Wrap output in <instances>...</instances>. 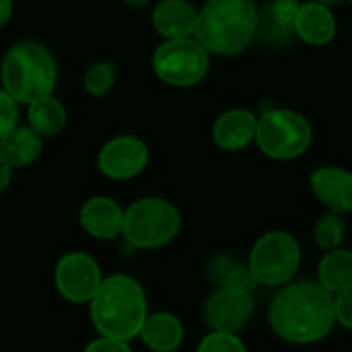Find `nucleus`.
I'll use <instances>...</instances> for the list:
<instances>
[{"mask_svg": "<svg viewBox=\"0 0 352 352\" xmlns=\"http://www.w3.org/2000/svg\"><path fill=\"white\" fill-rule=\"evenodd\" d=\"M299 2L297 0H274L258 10V31L256 35L262 37L266 43H287L293 39L295 21H297Z\"/></svg>", "mask_w": 352, "mask_h": 352, "instance_id": "nucleus-17", "label": "nucleus"}, {"mask_svg": "<svg viewBox=\"0 0 352 352\" xmlns=\"http://www.w3.org/2000/svg\"><path fill=\"white\" fill-rule=\"evenodd\" d=\"M66 107L54 95H47L27 105V126H31L43 140L58 136L66 128Z\"/></svg>", "mask_w": 352, "mask_h": 352, "instance_id": "nucleus-20", "label": "nucleus"}, {"mask_svg": "<svg viewBox=\"0 0 352 352\" xmlns=\"http://www.w3.org/2000/svg\"><path fill=\"white\" fill-rule=\"evenodd\" d=\"M219 287L233 289V291H243V293H254L256 287H258V280H256V276H254V272H252V268L248 264L235 262L227 270V274L223 276Z\"/></svg>", "mask_w": 352, "mask_h": 352, "instance_id": "nucleus-25", "label": "nucleus"}, {"mask_svg": "<svg viewBox=\"0 0 352 352\" xmlns=\"http://www.w3.org/2000/svg\"><path fill=\"white\" fill-rule=\"evenodd\" d=\"M78 221L87 235L101 241H111L122 235L124 208L109 196H91L82 202Z\"/></svg>", "mask_w": 352, "mask_h": 352, "instance_id": "nucleus-12", "label": "nucleus"}, {"mask_svg": "<svg viewBox=\"0 0 352 352\" xmlns=\"http://www.w3.org/2000/svg\"><path fill=\"white\" fill-rule=\"evenodd\" d=\"M151 161V151L146 142L132 134H122L107 140L99 155L97 167L99 171L116 182H128L138 177Z\"/></svg>", "mask_w": 352, "mask_h": 352, "instance_id": "nucleus-10", "label": "nucleus"}, {"mask_svg": "<svg viewBox=\"0 0 352 352\" xmlns=\"http://www.w3.org/2000/svg\"><path fill=\"white\" fill-rule=\"evenodd\" d=\"M196 352H248V346H245V342L237 334L210 330L200 340Z\"/></svg>", "mask_w": 352, "mask_h": 352, "instance_id": "nucleus-24", "label": "nucleus"}, {"mask_svg": "<svg viewBox=\"0 0 352 352\" xmlns=\"http://www.w3.org/2000/svg\"><path fill=\"white\" fill-rule=\"evenodd\" d=\"M258 8L254 0H208L198 10L194 37L208 54L235 56L256 37Z\"/></svg>", "mask_w": 352, "mask_h": 352, "instance_id": "nucleus-3", "label": "nucleus"}, {"mask_svg": "<svg viewBox=\"0 0 352 352\" xmlns=\"http://www.w3.org/2000/svg\"><path fill=\"white\" fill-rule=\"evenodd\" d=\"M295 33L309 45H328L336 37V16L332 8L314 0L299 4Z\"/></svg>", "mask_w": 352, "mask_h": 352, "instance_id": "nucleus-18", "label": "nucleus"}, {"mask_svg": "<svg viewBox=\"0 0 352 352\" xmlns=\"http://www.w3.org/2000/svg\"><path fill=\"white\" fill-rule=\"evenodd\" d=\"M349 2H351V4H352V0H349Z\"/></svg>", "mask_w": 352, "mask_h": 352, "instance_id": "nucleus-33", "label": "nucleus"}, {"mask_svg": "<svg viewBox=\"0 0 352 352\" xmlns=\"http://www.w3.org/2000/svg\"><path fill=\"white\" fill-rule=\"evenodd\" d=\"M314 2H318V4H322V6H328V8H334V6L342 4L344 0H314Z\"/></svg>", "mask_w": 352, "mask_h": 352, "instance_id": "nucleus-32", "label": "nucleus"}, {"mask_svg": "<svg viewBox=\"0 0 352 352\" xmlns=\"http://www.w3.org/2000/svg\"><path fill=\"white\" fill-rule=\"evenodd\" d=\"M334 311H336V324L352 332V287L334 295Z\"/></svg>", "mask_w": 352, "mask_h": 352, "instance_id": "nucleus-27", "label": "nucleus"}, {"mask_svg": "<svg viewBox=\"0 0 352 352\" xmlns=\"http://www.w3.org/2000/svg\"><path fill=\"white\" fill-rule=\"evenodd\" d=\"M43 151V138L31 126H14L0 140V155L10 169H23L33 165Z\"/></svg>", "mask_w": 352, "mask_h": 352, "instance_id": "nucleus-19", "label": "nucleus"}, {"mask_svg": "<svg viewBox=\"0 0 352 352\" xmlns=\"http://www.w3.org/2000/svg\"><path fill=\"white\" fill-rule=\"evenodd\" d=\"M93 328L99 336L126 340L138 338L148 316L146 293L140 283L128 274H111L101 280L97 293L89 301Z\"/></svg>", "mask_w": 352, "mask_h": 352, "instance_id": "nucleus-2", "label": "nucleus"}, {"mask_svg": "<svg viewBox=\"0 0 352 352\" xmlns=\"http://www.w3.org/2000/svg\"><path fill=\"white\" fill-rule=\"evenodd\" d=\"M148 2L151 0H124V4H128L132 8H144V6H148Z\"/></svg>", "mask_w": 352, "mask_h": 352, "instance_id": "nucleus-31", "label": "nucleus"}, {"mask_svg": "<svg viewBox=\"0 0 352 352\" xmlns=\"http://www.w3.org/2000/svg\"><path fill=\"white\" fill-rule=\"evenodd\" d=\"M258 118L250 109H227L223 111L212 126V138L219 148L237 153L248 148L256 140Z\"/></svg>", "mask_w": 352, "mask_h": 352, "instance_id": "nucleus-14", "label": "nucleus"}, {"mask_svg": "<svg viewBox=\"0 0 352 352\" xmlns=\"http://www.w3.org/2000/svg\"><path fill=\"white\" fill-rule=\"evenodd\" d=\"M10 177H12V169H10V165L4 161V157L0 155V194L8 188Z\"/></svg>", "mask_w": 352, "mask_h": 352, "instance_id": "nucleus-29", "label": "nucleus"}, {"mask_svg": "<svg viewBox=\"0 0 352 352\" xmlns=\"http://www.w3.org/2000/svg\"><path fill=\"white\" fill-rule=\"evenodd\" d=\"M314 196L336 214L352 212V171L342 167H320L309 179Z\"/></svg>", "mask_w": 352, "mask_h": 352, "instance_id": "nucleus-13", "label": "nucleus"}, {"mask_svg": "<svg viewBox=\"0 0 352 352\" xmlns=\"http://www.w3.org/2000/svg\"><path fill=\"white\" fill-rule=\"evenodd\" d=\"M138 338L148 351L175 352L186 338V328L175 314L157 311L146 316L138 332Z\"/></svg>", "mask_w": 352, "mask_h": 352, "instance_id": "nucleus-16", "label": "nucleus"}, {"mask_svg": "<svg viewBox=\"0 0 352 352\" xmlns=\"http://www.w3.org/2000/svg\"><path fill=\"white\" fill-rule=\"evenodd\" d=\"M116 76H118L116 64L111 60H99V62L91 64L85 70V74H82V87H85V91L89 95L103 97V95H107L113 89Z\"/></svg>", "mask_w": 352, "mask_h": 352, "instance_id": "nucleus-23", "label": "nucleus"}, {"mask_svg": "<svg viewBox=\"0 0 352 352\" xmlns=\"http://www.w3.org/2000/svg\"><path fill=\"white\" fill-rule=\"evenodd\" d=\"M182 231L177 206L165 198L148 196L124 210V239L136 250H157L171 243Z\"/></svg>", "mask_w": 352, "mask_h": 352, "instance_id": "nucleus-5", "label": "nucleus"}, {"mask_svg": "<svg viewBox=\"0 0 352 352\" xmlns=\"http://www.w3.org/2000/svg\"><path fill=\"white\" fill-rule=\"evenodd\" d=\"M344 237H346V223H344L342 214L328 212L318 219V223L314 227V241L320 250L330 252V250L342 248Z\"/></svg>", "mask_w": 352, "mask_h": 352, "instance_id": "nucleus-22", "label": "nucleus"}, {"mask_svg": "<svg viewBox=\"0 0 352 352\" xmlns=\"http://www.w3.org/2000/svg\"><path fill=\"white\" fill-rule=\"evenodd\" d=\"M14 10V2L12 0H0V29L10 21Z\"/></svg>", "mask_w": 352, "mask_h": 352, "instance_id": "nucleus-30", "label": "nucleus"}, {"mask_svg": "<svg viewBox=\"0 0 352 352\" xmlns=\"http://www.w3.org/2000/svg\"><path fill=\"white\" fill-rule=\"evenodd\" d=\"M208 66L210 54L196 37L165 39L153 54V70L159 80L177 89L202 82Z\"/></svg>", "mask_w": 352, "mask_h": 352, "instance_id": "nucleus-8", "label": "nucleus"}, {"mask_svg": "<svg viewBox=\"0 0 352 352\" xmlns=\"http://www.w3.org/2000/svg\"><path fill=\"white\" fill-rule=\"evenodd\" d=\"M248 266L258 285L280 289L293 280L301 266V245L287 231H268L252 248Z\"/></svg>", "mask_w": 352, "mask_h": 352, "instance_id": "nucleus-7", "label": "nucleus"}, {"mask_svg": "<svg viewBox=\"0 0 352 352\" xmlns=\"http://www.w3.org/2000/svg\"><path fill=\"white\" fill-rule=\"evenodd\" d=\"M103 280L101 268L87 252L64 254L54 268V283L62 299L74 305L89 303Z\"/></svg>", "mask_w": 352, "mask_h": 352, "instance_id": "nucleus-9", "label": "nucleus"}, {"mask_svg": "<svg viewBox=\"0 0 352 352\" xmlns=\"http://www.w3.org/2000/svg\"><path fill=\"white\" fill-rule=\"evenodd\" d=\"M268 324L289 344L322 342L336 326L334 295L318 280L289 283L270 301Z\"/></svg>", "mask_w": 352, "mask_h": 352, "instance_id": "nucleus-1", "label": "nucleus"}, {"mask_svg": "<svg viewBox=\"0 0 352 352\" xmlns=\"http://www.w3.org/2000/svg\"><path fill=\"white\" fill-rule=\"evenodd\" d=\"M318 283L338 295L352 287V252L344 248H336L326 252V256L318 264Z\"/></svg>", "mask_w": 352, "mask_h": 352, "instance_id": "nucleus-21", "label": "nucleus"}, {"mask_svg": "<svg viewBox=\"0 0 352 352\" xmlns=\"http://www.w3.org/2000/svg\"><path fill=\"white\" fill-rule=\"evenodd\" d=\"M82 352H132V349H130V344L126 340H116V338L99 336L93 342H89Z\"/></svg>", "mask_w": 352, "mask_h": 352, "instance_id": "nucleus-28", "label": "nucleus"}, {"mask_svg": "<svg viewBox=\"0 0 352 352\" xmlns=\"http://www.w3.org/2000/svg\"><path fill=\"white\" fill-rule=\"evenodd\" d=\"M2 89L23 105L54 95L58 66L54 54L39 41H19L10 45L0 64Z\"/></svg>", "mask_w": 352, "mask_h": 352, "instance_id": "nucleus-4", "label": "nucleus"}, {"mask_svg": "<svg viewBox=\"0 0 352 352\" xmlns=\"http://www.w3.org/2000/svg\"><path fill=\"white\" fill-rule=\"evenodd\" d=\"M254 316V293L219 287L204 303V320L214 332L237 334Z\"/></svg>", "mask_w": 352, "mask_h": 352, "instance_id": "nucleus-11", "label": "nucleus"}, {"mask_svg": "<svg viewBox=\"0 0 352 352\" xmlns=\"http://www.w3.org/2000/svg\"><path fill=\"white\" fill-rule=\"evenodd\" d=\"M314 132L305 116L293 109H270L258 118V148L274 161H293L307 153Z\"/></svg>", "mask_w": 352, "mask_h": 352, "instance_id": "nucleus-6", "label": "nucleus"}, {"mask_svg": "<svg viewBox=\"0 0 352 352\" xmlns=\"http://www.w3.org/2000/svg\"><path fill=\"white\" fill-rule=\"evenodd\" d=\"M19 126V103L0 87V140Z\"/></svg>", "mask_w": 352, "mask_h": 352, "instance_id": "nucleus-26", "label": "nucleus"}, {"mask_svg": "<svg viewBox=\"0 0 352 352\" xmlns=\"http://www.w3.org/2000/svg\"><path fill=\"white\" fill-rule=\"evenodd\" d=\"M153 27L163 39L194 37L198 10L188 0H161L153 8Z\"/></svg>", "mask_w": 352, "mask_h": 352, "instance_id": "nucleus-15", "label": "nucleus"}]
</instances>
